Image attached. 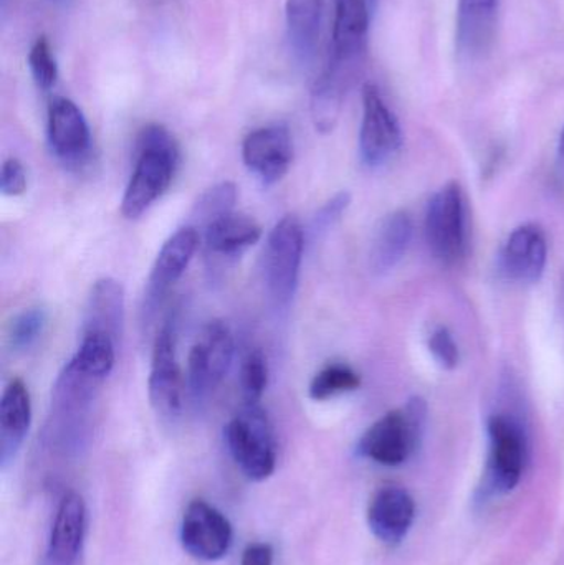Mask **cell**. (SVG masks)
I'll use <instances>...</instances> for the list:
<instances>
[{
	"instance_id": "obj_1",
	"label": "cell",
	"mask_w": 564,
	"mask_h": 565,
	"mask_svg": "<svg viewBox=\"0 0 564 565\" xmlns=\"http://www.w3.org/2000/svg\"><path fill=\"white\" fill-rule=\"evenodd\" d=\"M135 171L121 201L123 217L136 221L168 191L179 164L174 136L161 125H149L136 139Z\"/></svg>"
},
{
	"instance_id": "obj_2",
	"label": "cell",
	"mask_w": 564,
	"mask_h": 565,
	"mask_svg": "<svg viewBox=\"0 0 564 565\" xmlns=\"http://www.w3.org/2000/svg\"><path fill=\"white\" fill-rule=\"evenodd\" d=\"M426 418V401L409 398L403 408L387 412L364 431L358 454L381 467H401L419 448Z\"/></svg>"
},
{
	"instance_id": "obj_3",
	"label": "cell",
	"mask_w": 564,
	"mask_h": 565,
	"mask_svg": "<svg viewBox=\"0 0 564 565\" xmlns=\"http://www.w3.org/2000/svg\"><path fill=\"white\" fill-rule=\"evenodd\" d=\"M225 441L242 473L264 481L275 471L277 447L267 414L258 405H245L225 427Z\"/></svg>"
},
{
	"instance_id": "obj_4",
	"label": "cell",
	"mask_w": 564,
	"mask_h": 565,
	"mask_svg": "<svg viewBox=\"0 0 564 565\" xmlns=\"http://www.w3.org/2000/svg\"><path fill=\"white\" fill-rule=\"evenodd\" d=\"M426 242L440 264H457L466 255V199L457 182L444 185L430 199L426 212Z\"/></svg>"
},
{
	"instance_id": "obj_5",
	"label": "cell",
	"mask_w": 564,
	"mask_h": 565,
	"mask_svg": "<svg viewBox=\"0 0 564 565\" xmlns=\"http://www.w3.org/2000/svg\"><path fill=\"white\" fill-rule=\"evenodd\" d=\"M304 247V227L297 215H285L268 234L264 277L268 292L280 305H287L297 291Z\"/></svg>"
},
{
	"instance_id": "obj_6",
	"label": "cell",
	"mask_w": 564,
	"mask_h": 565,
	"mask_svg": "<svg viewBox=\"0 0 564 565\" xmlns=\"http://www.w3.org/2000/svg\"><path fill=\"white\" fill-rule=\"evenodd\" d=\"M234 359V338L225 322L211 321L192 345L188 358V387L195 401L221 385Z\"/></svg>"
},
{
	"instance_id": "obj_7",
	"label": "cell",
	"mask_w": 564,
	"mask_h": 565,
	"mask_svg": "<svg viewBox=\"0 0 564 565\" xmlns=\"http://www.w3.org/2000/svg\"><path fill=\"white\" fill-rule=\"evenodd\" d=\"M489 430V480L497 493H510L522 481L529 441L522 424L506 414L492 415Z\"/></svg>"
},
{
	"instance_id": "obj_8",
	"label": "cell",
	"mask_w": 564,
	"mask_h": 565,
	"mask_svg": "<svg viewBox=\"0 0 564 565\" xmlns=\"http://www.w3.org/2000/svg\"><path fill=\"white\" fill-rule=\"evenodd\" d=\"M403 146V131L396 115L373 83L363 86V121L360 131V156L366 168L377 169L393 161Z\"/></svg>"
},
{
	"instance_id": "obj_9",
	"label": "cell",
	"mask_w": 564,
	"mask_h": 565,
	"mask_svg": "<svg viewBox=\"0 0 564 565\" xmlns=\"http://www.w3.org/2000/svg\"><path fill=\"white\" fill-rule=\"evenodd\" d=\"M181 367L175 354V332L171 322L159 329L152 345L151 374L148 381L149 402L161 417H178L182 411Z\"/></svg>"
},
{
	"instance_id": "obj_10",
	"label": "cell",
	"mask_w": 564,
	"mask_h": 565,
	"mask_svg": "<svg viewBox=\"0 0 564 565\" xmlns=\"http://www.w3.org/2000/svg\"><path fill=\"white\" fill-rule=\"evenodd\" d=\"M231 523L227 518L202 500L192 501L181 524V543L189 556L214 563L227 556L232 546Z\"/></svg>"
},
{
	"instance_id": "obj_11",
	"label": "cell",
	"mask_w": 564,
	"mask_h": 565,
	"mask_svg": "<svg viewBox=\"0 0 564 565\" xmlns=\"http://www.w3.org/2000/svg\"><path fill=\"white\" fill-rule=\"evenodd\" d=\"M242 158L265 185L277 184L287 175L294 159L290 131L285 126L255 129L242 145Z\"/></svg>"
},
{
	"instance_id": "obj_12",
	"label": "cell",
	"mask_w": 564,
	"mask_h": 565,
	"mask_svg": "<svg viewBox=\"0 0 564 565\" xmlns=\"http://www.w3.org/2000/svg\"><path fill=\"white\" fill-rule=\"evenodd\" d=\"M549 244L542 228L520 225L510 234L500 252V270L507 280L533 285L545 274Z\"/></svg>"
},
{
	"instance_id": "obj_13",
	"label": "cell",
	"mask_w": 564,
	"mask_h": 565,
	"mask_svg": "<svg viewBox=\"0 0 564 565\" xmlns=\"http://www.w3.org/2000/svg\"><path fill=\"white\" fill-rule=\"evenodd\" d=\"M86 534V504L75 491L63 494L53 518L43 565H75Z\"/></svg>"
},
{
	"instance_id": "obj_14",
	"label": "cell",
	"mask_w": 564,
	"mask_h": 565,
	"mask_svg": "<svg viewBox=\"0 0 564 565\" xmlns=\"http://www.w3.org/2000/svg\"><path fill=\"white\" fill-rule=\"evenodd\" d=\"M199 244H201V234L191 225L179 228L166 241L149 274L148 288H146L149 306L161 301L166 292L184 275L198 252Z\"/></svg>"
},
{
	"instance_id": "obj_15",
	"label": "cell",
	"mask_w": 564,
	"mask_h": 565,
	"mask_svg": "<svg viewBox=\"0 0 564 565\" xmlns=\"http://www.w3.org/2000/svg\"><path fill=\"white\" fill-rule=\"evenodd\" d=\"M376 0H334L333 56L331 62L351 66L366 49Z\"/></svg>"
},
{
	"instance_id": "obj_16",
	"label": "cell",
	"mask_w": 564,
	"mask_h": 565,
	"mask_svg": "<svg viewBox=\"0 0 564 565\" xmlns=\"http://www.w3.org/2000/svg\"><path fill=\"white\" fill-rule=\"evenodd\" d=\"M416 520V501L401 487H383L371 498L368 507V526L384 544H400L406 540Z\"/></svg>"
},
{
	"instance_id": "obj_17",
	"label": "cell",
	"mask_w": 564,
	"mask_h": 565,
	"mask_svg": "<svg viewBox=\"0 0 564 565\" xmlns=\"http://www.w3.org/2000/svg\"><path fill=\"white\" fill-rule=\"evenodd\" d=\"M49 141L53 152L66 162L79 161L89 151L88 122L72 99L55 98L50 103Z\"/></svg>"
},
{
	"instance_id": "obj_18",
	"label": "cell",
	"mask_w": 564,
	"mask_h": 565,
	"mask_svg": "<svg viewBox=\"0 0 564 565\" xmlns=\"http://www.w3.org/2000/svg\"><path fill=\"white\" fill-rule=\"evenodd\" d=\"M32 424V402L25 382L13 379L0 401V465L6 468L19 454Z\"/></svg>"
},
{
	"instance_id": "obj_19",
	"label": "cell",
	"mask_w": 564,
	"mask_h": 565,
	"mask_svg": "<svg viewBox=\"0 0 564 565\" xmlns=\"http://www.w3.org/2000/svg\"><path fill=\"white\" fill-rule=\"evenodd\" d=\"M499 0H459L457 45L460 53L476 58L483 55L496 36Z\"/></svg>"
},
{
	"instance_id": "obj_20",
	"label": "cell",
	"mask_w": 564,
	"mask_h": 565,
	"mask_svg": "<svg viewBox=\"0 0 564 565\" xmlns=\"http://www.w3.org/2000/svg\"><path fill=\"white\" fill-rule=\"evenodd\" d=\"M125 322V289L113 278L95 281L86 305L83 332H103L116 342L121 338Z\"/></svg>"
},
{
	"instance_id": "obj_21",
	"label": "cell",
	"mask_w": 564,
	"mask_h": 565,
	"mask_svg": "<svg viewBox=\"0 0 564 565\" xmlns=\"http://www.w3.org/2000/svg\"><path fill=\"white\" fill-rule=\"evenodd\" d=\"M413 241V221L404 211L383 218L371 245V268L374 274L386 275L400 265Z\"/></svg>"
},
{
	"instance_id": "obj_22",
	"label": "cell",
	"mask_w": 564,
	"mask_h": 565,
	"mask_svg": "<svg viewBox=\"0 0 564 565\" xmlns=\"http://www.w3.org/2000/svg\"><path fill=\"white\" fill-rule=\"evenodd\" d=\"M209 252L224 257L242 254L262 238V227L255 218L244 214L222 215L204 228Z\"/></svg>"
},
{
	"instance_id": "obj_23",
	"label": "cell",
	"mask_w": 564,
	"mask_h": 565,
	"mask_svg": "<svg viewBox=\"0 0 564 565\" xmlns=\"http://www.w3.org/2000/svg\"><path fill=\"white\" fill-rule=\"evenodd\" d=\"M285 17L291 49L301 60L310 58L320 36L323 0H287Z\"/></svg>"
},
{
	"instance_id": "obj_24",
	"label": "cell",
	"mask_w": 564,
	"mask_h": 565,
	"mask_svg": "<svg viewBox=\"0 0 564 565\" xmlns=\"http://www.w3.org/2000/svg\"><path fill=\"white\" fill-rule=\"evenodd\" d=\"M348 75L350 72L330 63L327 72L315 83L313 93H311V119L321 135L333 131L340 119Z\"/></svg>"
},
{
	"instance_id": "obj_25",
	"label": "cell",
	"mask_w": 564,
	"mask_h": 565,
	"mask_svg": "<svg viewBox=\"0 0 564 565\" xmlns=\"http://www.w3.org/2000/svg\"><path fill=\"white\" fill-rule=\"evenodd\" d=\"M115 361V339L103 332H83L82 344L70 359V364L82 374L102 382L111 374Z\"/></svg>"
},
{
	"instance_id": "obj_26",
	"label": "cell",
	"mask_w": 564,
	"mask_h": 565,
	"mask_svg": "<svg viewBox=\"0 0 564 565\" xmlns=\"http://www.w3.org/2000/svg\"><path fill=\"white\" fill-rule=\"evenodd\" d=\"M237 195V185L234 182H221V184L205 191L199 199L198 204L194 205V211H192L191 227L204 231L211 222L234 212Z\"/></svg>"
},
{
	"instance_id": "obj_27",
	"label": "cell",
	"mask_w": 564,
	"mask_h": 565,
	"mask_svg": "<svg viewBox=\"0 0 564 565\" xmlns=\"http://www.w3.org/2000/svg\"><path fill=\"white\" fill-rule=\"evenodd\" d=\"M361 377L347 364H328L311 381L308 394L317 402L330 401L348 392L360 388Z\"/></svg>"
},
{
	"instance_id": "obj_28",
	"label": "cell",
	"mask_w": 564,
	"mask_h": 565,
	"mask_svg": "<svg viewBox=\"0 0 564 565\" xmlns=\"http://www.w3.org/2000/svg\"><path fill=\"white\" fill-rule=\"evenodd\" d=\"M49 316L43 308L23 309L10 319L7 328V342L13 352L29 351L46 328Z\"/></svg>"
},
{
	"instance_id": "obj_29",
	"label": "cell",
	"mask_w": 564,
	"mask_h": 565,
	"mask_svg": "<svg viewBox=\"0 0 564 565\" xmlns=\"http://www.w3.org/2000/svg\"><path fill=\"white\" fill-rule=\"evenodd\" d=\"M267 358L260 349H255V351L248 352L241 367V388L245 404L258 405L267 391Z\"/></svg>"
},
{
	"instance_id": "obj_30",
	"label": "cell",
	"mask_w": 564,
	"mask_h": 565,
	"mask_svg": "<svg viewBox=\"0 0 564 565\" xmlns=\"http://www.w3.org/2000/svg\"><path fill=\"white\" fill-rule=\"evenodd\" d=\"M29 66L33 79L42 89L53 88L58 78V66L52 55L49 40L40 36L29 53Z\"/></svg>"
},
{
	"instance_id": "obj_31",
	"label": "cell",
	"mask_w": 564,
	"mask_h": 565,
	"mask_svg": "<svg viewBox=\"0 0 564 565\" xmlns=\"http://www.w3.org/2000/svg\"><path fill=\"white\" fill-rule=\"evenodd\" d=\"M429 351L444 369L453 371L459 365V348H457V342L454 341L453 332L444 326H440L430 334Z\"/></svg>"
},
{
	"instance_id": "obj_32",
	"label": "cell",
	"mask_w": 564,
	"mask_h": 565,
	"mask_svg": "<svg viewBox=\"0 0 564 565\" xmlns=\"http://www.w3.org/2000/svg\"><path fill=\"white\" fill-rule=\"evenodd\" d=\"M350 204V192H338V194L333 195V198L317 212V215H315L313 231L317 232V234H323V232L330 231V228L343 217Z\"/></svg>"
},
{
	"instance_id": "obj_33",
	"label": "cell",
	"mask_w": 564,
	"mask_h": 565,
	"mask_svg": "<svg viewBox=\"0 0 564 565\" xmlns=\"http://www.w3.org/2000/svg\"><path fill=\"white\" fill-rule=\"evenodd\" d=\"M0 191L7 198H19L26 191V171L17 158L7 159L0 171Z\"/></svg>"
},
{
	"instance_id": "obj_34",
	"label": "cell",
	"mask_w": 564,
	"mask_h": 565,
	"mask_svg": "<svg viewBox=\"0 0 564 565\" xmlns=\"http://www.w3.org/2000/svg\"><path fill=\"white\" fill-rule=\"evenodd\" d=\"M274 564V547L267 543H254L242 554L241 565H272Z\"/></svg>"
},
{
	"instance_id": "obj_35",
	"label": "cell",
	"mask_w": 564,
	"mask_h": 565,
	"mask_svg": "<svg viewBox=\"0 0 564 565\" xmlns=\"http://www.w3.org/2000/svg\"><path fill=\"white\" fill-rule=\"evenodd\" d=\"M558 171L562 178H564V129L558 142Z\"/></svg>"
},
{
	"instance_id": "obj_36",
	"label": "cell",
	"mask_w": 564,
	"mask_h": 565,
	"mask_svg": "<svg viewBox=\"0 0 564 565\" xmlns=\"http://www.w3.org/2000/svg\"><path fill=\"white\" fill-rule=\"evenodd\" d=\"M50 2L56 3V6H65L70 0H50Z\"/></svg>"
}]
</instances>
